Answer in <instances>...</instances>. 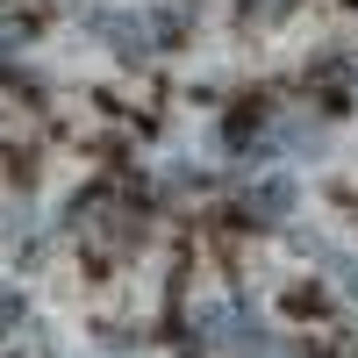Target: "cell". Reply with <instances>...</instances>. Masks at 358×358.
<instances>
[{
    "label": "cell",
    "instance_id": "1",
    "mask_svg": "<svg viewBox=\"0 0 358 358\" xmlns=\"http://www.w3.org/2000/svg\"><path fill=\"white\" fill-rule=\"evenodd\" d=\"M187 322H194V337L215 351V358H265V351H273L265 322H258L251 308H236V301H201Z\"/></svg>",
    "mask_w": 358,
    "mask_h": 358
},
{
    "label": "cell",
    "instance_id": "2",
    "mask_svg": "<svg viewBox=\"0 0 358 358\" xmlns=\"http://www.w3.org/2000/svg\"><path fill=\"white\" fill-rule=\"evenodd\" d=\"M244 215H251L258 229H280V222L294 215V179H258V187L244 194Z\"/></svg>",
    "mask_w": 358,
    "mask_h": 358
},
{
    "label": "cell",
    "instance_id": "3",
    "mask_svg": "<svg viewBox=\"0 0 358 358\" xmlns=\"http://www.w3.org/2000/svg\"><path fill=\"white\" fill-rule=\"evenodd\" d=\"M94 29H101V36H115V50H151V36H158L165 22H151V15H101Z\"/></svg>",
    "mask_w": 358,
    "mask_h": 358
},
{
    "label": "cell",
    "instance_id": "4",
    "mask_svg": "<svg viewBox=\"0 0 358 358\" xmlns=\"http://www.w3.org/2000/svg\"><path fill=\"white\" fill-rule=\"evenodd\" d=\"M294 0H244V22H280Z\"/></svg>",
    "mask_w": 358,
    "mask_h": 358
}]
</instances>
